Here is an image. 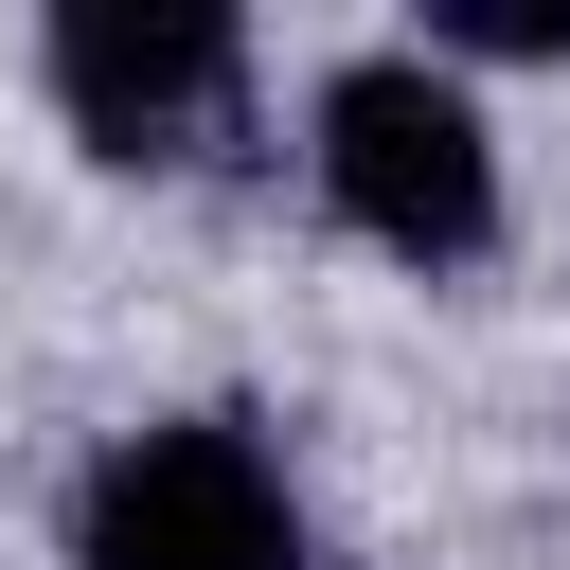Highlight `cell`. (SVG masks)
I'll return each instance as SVG.
<instances>
[{"label":"cell","mask_w":570,"mask_h":570,"mask_svg":"<svg viewBox=\"0 0 570 570\" xmlns=\"http://www.w3.org/2000/svg\"><path fill=\"white\" fill-rule=\"evenodd\" d=\"M303 178H321V214L374 249V267H481L499 249V107L428 53V36H374V53H338L321 89H303Z\"/></svg>","instance_id":"cell-1"},{"label":"cell","mask_w":570,"mask_h":570,"mask_svg":"<svg viewBox=\"0 0 570 570\" xmlns=\"http://www.w3.org/2000/svg\"><path fill=\"white\" fill-rule=\"evenodd\" d=\"M36 89L107 178H214L249 142L267 53L214 0H71V18H36Z\"/></svg>","instance_id":"cell-2"},{"label":"cell","mask_w":570,"mask_h":570,"mask_svg":"<svg viewBox=\"0 0 570 570\" xmlns=\"http://www.w3.org/2000/svg\"><path fill=\"white\" fill-rule=\"evenodd\" d=\"M71 570H321V534L249 410H142L71 481Z\"/></svg>","instance_id":"cell-3"},{"label":"cell","mask_w":570,"mask_h":570,"mask_svg":"<svg viewBox=\"0 0 570 570\" xmlns=\"http://www.w3.org/2000/svg\"><path fill=\"white\" fill-rule=\"evenodd\" d=\"M428 53H445V71H481V53H499V71H534V53H570V18H552V0H445V18H428Z\"/></svg>","instance_id":"cell-4"}]
</instances>
